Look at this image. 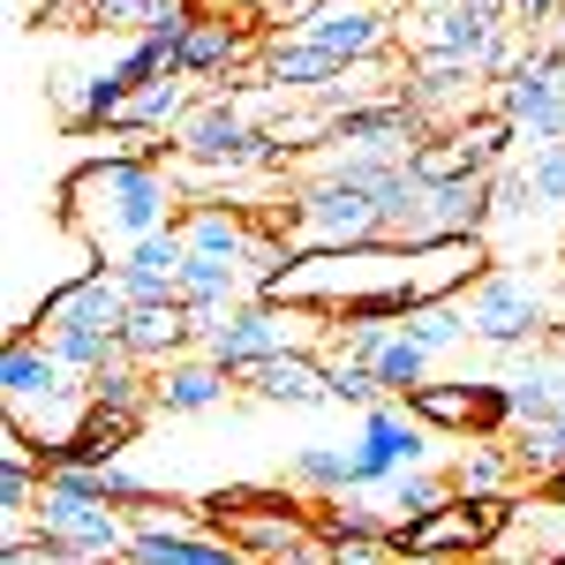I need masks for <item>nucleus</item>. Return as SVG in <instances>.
<instances>
[{
  "label": "nucleus",
  "mask_w": 565,
  "mask_h": 565,
  "mask_svg": "<svg viewBox=\"0 0 565 565\" xmlns=\"http://www.w3.org/2000/svg\"><path fill=\"white\" fill-rule=\"evenodd\" d=\"M226 370L218 362H204V354H181V362H167V370H151V407L159 415H204V407H218L226 399Z\"/></svg>",
  "instance_id": "nucleus-14"
},
{
  "label": "nucleus",
  "mask_w": 565,
  "mask_h": 565,
  "mask_svg": "<svg viewBox=\"0 0 565 565\" xmlns=\"http://www.w3.org/2000/svg\"><path fill=\"white\" fill-rule=\"evenodd\" d=\"M324 332H340V324H324V317H309V309L242 302L196 340V354L218 362L226 377H242V370H257V362H271V354H324Z\"/></svg>",
  "instance_id": "nucleus-3"
},
{
  "label": "nucleus",
  "mask_w": 565,
  "mask_h": 565,
  "mask_svg": "<svg viewBox=\"0 0 565 565\" xmlns=\"http://www.w3.org/2000/svg\"><path fill=\"white\" fill-rule=\"evenodd\" d=\"M407 415L452 437H505L513 407H505V377H430L423 392H407Z\"/></svg>",
  "instance_id": "nucleus-8"
},
{
  "label": "nucleus",
  "mask_w": 565,
  "mask_h": 565,
  "mask_svg": "<svg viewBox=\"0 0 565 565\" xmlns=\"http://www.w3.org/2000/svg\"><path fill=\"white\" fill-rule=\"evenodd\" d=\"M370 370H377L385 399H407V392H423V385H430V348H415L407 332H392V348L377 354Z\"/></svg>",
  "instance_id": "nucleus-19"
},
{
  "label": "nucleus",
  "mask_w": 565,
  "mask_h": 565,
  "mask_svg": "<svg viewBox=\"0 0 565 565\" xmlns=\"http://www.w3.org/2000/svg\"><path fill=\"white\" fill-rule=\"evenodd\" d=\"M121 354L143 362V370H167L181 354H196V309L167 295V302H136L129 324H121Z\"/></svg>",
  "instance_id": "nucleus-10"
},
{
  "label": "nucleus",
  "mask_w": 565,
  "mask_h": 565,
  "mask_svg": "<svg viewBox=\"0 0 565 565\" xmlns=\"http://www.w3.org/2000/svg\"><path fill=\"white\" fill-rule=\"evenodd\" d=\"M324 362H332V399H348V407H362V415L385 399V385H377V370H370V362H354V354H340V348L324 354Z\"/></svg>",
  "instance_id": "nucleus-21"
},
{
  "label": "nucleus",
  "mask_w": 565,
  "mask_h": 565,
  "mask_svg": "<svg viewBox=\"0 0 565 565\" xmlns=\"http://www.w3.org/2000/svg\"><path fill=\"white\" fill-rule=\"evenodd\" d=\"M287 490H302V498H348V490H362V468H354V452L302 445V452L287 460Z\"/></svg>",
  "instance_id": "nucleus-16"
},
{
  "label": "nucleus",
  "mask_w": 565,
  "mask_h": 565,
  "mask_svg": "<svg viewBox=\"0 0 565 565\" xmlns=\"http://www.w3.org/2000/svg\"><path fill=\"white\" fill-rule=\"evenodd\" d=\"M279 39L324 45V53H332V61H348V68L385 61V53H392V0H309Z\"/></svg>",
  "instance_id": "nucleus-7"
},
{
  "label": "nucleus",
  "mask_w": 565,
  "mask_h": 565,
  "mask_svg": "<svg viewBox=\"0 0 565 565\" xmlns=\"http://www.w3.org/2000/svg\"><path fill=\"white\" fill-rule=\"evenodd\" d=\"M181 264H189V242H181V226H167V234H143L114 271H121L129 302H167L181 295Z\"/></svg>",
  "instance_id": "nucleus-13"
},
{
  "label": "nucleus",
  "mask_w": 565,
  "mask_h": 565,
  "mask_svg": "<svg viewBox=\"0 0 565 565\" xmlns=\"http://www.w3.org/2000/svg\"><path fill=\"white\" fill-rule=\"evenodd\" d=\"M452 490L460 498H513V482H521V468H513V452H505V437H476L452 468Z\"/></svg>",
  "instance_id": "nucleus-15"
},
{
  "label": "nucleus",
  "mask_w": 565,
  "mask_h": 565,
  "mask_svg": "<svg viewBox=\"0 0 565 565\" xmlns=\"http://www.w3.org/2000/svg\"><path fill=\"white\" fill-rule=\"evenodd\" d=\"M505 8H513V23H521V15H527V23H551L565 0H505Z\"/></svg>",
  "instance_id": "nucleus-23"
},
{
  "label": "nucleus",
  "mask_w": 565,
  "mask_h": 565,
  "mask_svg": "<svg viewBox=\"0 0 565 565\" xmlns=\"http://www.w3.org/2000/svg\"><path fill=\"white\" fill-rule=\"evenodd\" d=\"M234 385L271 399V407H324L332 399V362L324 354H271L257 370H242Z\"/></svg>",
  "instance_id": "nucleus-12"
},
{
  "label": "nucleus",
  "mask_w": 565,
  "mask_h": 565,
  "mask_svg": "<svg viewBox=\"0 0 565 565\" xmlns=\"http://www.w3.org/2000/svg\"><path fill=\"white\" fill-rule=\"evenodd\" d=\"M430 452H437V430H430V423H415L407 407L377 399V407L362 415V445H354L362 490H385L399 468H430Z\"/></svg>",
  "instance_id": "nucleus-9"
},
{
  "label": "nucleus",
  "mask_w": 565,
  "mask_h": 565,
  "mask_svg": "<svg viewBox=\"0 0 565 565\" xmlns=\"http://www.w3.org/2000/svg\"><path fill=\"white\" fill-rule=\"evenodd\" d=\"M513 136L521 129H513L505 106H482V114L452 121V129H430L407 167H415V181H490L513 159Z\"/></svg>",
  "instance_id": "nucleus-5"
},
{
  "label": "nucleus",
  "mask_w": 565,
  "mask_h": 565,
  "mask_svg": "<svg viewBox=\"0 0 565 565\" xmlns=\"http://www.w3.org/2000/svg\"><path fill=\"white\" fill-rule=\"evenodd\" d=\"M332 565H407L392 535H332Z\"/></svg>",
  "instance_id": "nucleus-22"
},
{
  "label": "nucleus",
  "mask_w": 565,
  "mask_h": 565,
  "mask_svg": "<svg viewBox=\"0 0 565 565\" xmlns=\"http://www.w3.org/2000/svg\"><path fill=\"white\" fill-rule=\"evenodd\" d=\"M242 61H264V39L249 23H226V15H196V23H189V39H181V76L226 84Z\"/></svg>",
  "instance_id": "nucleus-11"
},
{
  "label": "nucleus",
  "mask_w": 565,
  "mask_h": 565,
  "mask_svg": "<svg viewBox=\"0 0 565 565\" xmlns=\"http://www.w3.org/2000/svg\"><path fill=\"white\" fill-rule=\"evenodd\" d=\"M558 45H565V8H558Z\"/></svg>",
  "instance_id": "nucleus-25"
},
{
  "label": "nucleus",
  "mask_w": 565,
  "mask_h": 565,
  "mask_svg": "<svg viewBox=\"0 0 565 565\" xmlns=\"http://www.w3.org/2000/svg\"><path fill=\"white\" fill-rule=\"evenodd\" d=\"M136 430H143L136 407H90V423H84V437H76L68 460H98V468H106V460H121V452L136 445Z\"/></svg>",
  "instance_id": "nucleus-18"
},
{
  "label": "nucleus",
  "mask_w": 565,
  "mask_h": 565,
  "mask_svg": "<svg viewBox=\"0 0 565 565\" xmlns=\"http://www.w3.org/2000/svg\"><path fill=\"white\" fill-rule=\"evenodd\" d=\"M377 498H385V521L392 527H399V521H423L430 505H445V498H452V476H445V468H399Z\"/></svg>",
  "instance_id": "nucleus-17"
},
{
  "label": "nucleus",
  "mask_w": 565,
  "mask_h": 565,
  "mask_svg": "<svg viewBox=\"0 0 565 565\" xmlns=\"http://www.w3.org/2000/svg\"><path fill=\"white\" fill-rule=\"evenodd\" d=\"M513 498H521V490H513ZM513 498H460V490H452L423 521L392 527V551L407 565H482L498 551L505 521H513Z\"/></svg>",
  "instance_id": "nucleus-4"
},
{
  "label": "nucleus",
  "mask_w": 565,
  "mask_h": 565,
  "mask_svg": "<svg viewBox=\"0 0 565 565\" xmlns=\"http://www.w3.org/2000/svg\"><path fill=\"white\" fill-rule=\"evenodd\" d=\"M399 332H407L415 348L445 354V348H460V340H468V309H460V302H430V309H407V317H399Z\"/></svg>",
  "instance_id": "nucleus-20"
},
{
  "label": "nucleus",
  "mask_w": 565,
  "mask_h": 565,
  "mask_svg": "<svg viewBox=\"0 0 565 565\" xmlns=\"http://www.w3.org/2000/svg\"><path fill=\"white\" fill-rule=\"evenodd\" d=\"M129 309L136 302H129V287H121V271L98 264V271H76L61 295H45V302L15 324V340H45L76 377H98V370L121 354V324H129Z\"/></svg>",
  "instance_id": "nucleus-2"
},
{
  "label": "nucleus",
  "mask_w": 565,
  "mask_h": 565,
  "mask_svg": "<svg viewBox=\"0 0 565 565\" xmlns=\"http://www.w3.org/2000/svg\"><path fill=\"white\" fill-rule=\"evenodd\" d=\"M543 430H551V460L565 468V415H558V423H543Z\"/></svg>",
  "instance_id": "nucleus-24"
},
{
  "label": "nucleus",
  "mask_w": 565,
  "mask_h": 565,
  "mask_svg": "<svg viewBox=\"0 0 565 565\" xmlns=\"http://www.w3.org/2000/svg\"><path fill=\"white\" fill-rule=\"evenodd\" d=\"M61 226L76 234V249L90 264H121L143 234H167L174 212H189L174 167H114V159H90L61 181Z\"/></svg>",
  "instance_id": "nucleus-1"
},
{
  "label": "nucleus",
  "mask_w": 565,
  "mask_h": 565,
  "mask_svg": "<svg viewBox=\"0 0 565 565\" xmlns=\"http://www.w3.org/2000/svg\"><path fill=\"white\" fill-rule=\"evenodd\" d=\"M460 309H468V340L505 348V354H527V340L551 332V302H543V287L527 271H490L476 295H460Z\"/></svg>",
  "instance_id": "nucleus-6"
}]
</instances>
